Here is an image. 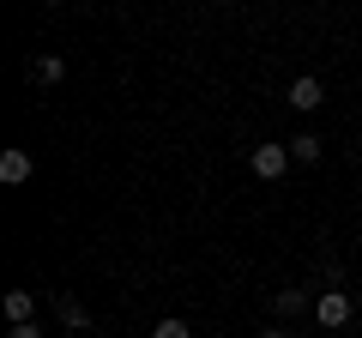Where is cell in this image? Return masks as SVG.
Returning <instances> with one entry per match:
<instances>
[{"label": "cell", "instance_id": "4", "mask_svg": "<svg viewBox=\"0 0 362 338\" xmlns=\"http://www.w3.org/2000/svg\"><path fill=\"white\" fill-rule=\"evenodd\" d=\"M30 169H37V163H30V151H18V145H13V151H0V182H6V187L30 182Z\"/></svg>", "mask_w": 362, "mask_h": 338}, {"label": "cell", "instance_id": "3", "mask_svg": "<svg viewBox=\"0 0 362 338\" xmlns=\"http://www.w3.org/2000/svg\"><path fill=\"white\" fill-rule=\"evenodd\" d=\"M320 103H326V85H320L314 73H302L296 85H290V109H296V115H314Z\"/></svg>", "mask_w": 362, "mask_h": 338}, {"label": "cell", "instance_id": "7", "mask_svg": "<svg viewBox=\"0 0 362 338\" xmlns=\"http://www.w3.org/2000/svg\"><path fill=\"white\" fill-rule=\"evenodd\" d=\"M290 157H296V163H320V157H326V139H320V133H308V127H302L296 139H290Z\"/></svg>", "mask_w": 362, "mask_h": 338}, {"label": "cell", "instance_id": "8", "mask_svg": "<svg viewBox=\"0 0 362 338\" xmlns=\"http://www.w3.org/2000/svg\"><path fill=\"white\" fill-rule=\"evenodd\" d=\"M54 314H61V326H73V332H90V308H78L73 296H54Z\"/></svg>", "mask_w": 362, "mask_h": 338}, {"label": "cell", "instance_id": "12", "mask_svg": "<svg viewBox=\"0 0 362 338\" xmlns=\"http://www.w3.org/2000/svg\"><path fill=\"white\" fill-rule=\"evenodd\" d=\"M254 338H290V332H278V326H266V332H254Z\"/></svg>", "mask_w": 362, "mask_h": 338}, {"label": "cell", "instance_id": "1", "mask_svg": "<svg viewBox=\"0 0 362 338\" xmlns=\"http://www.w3.org/2000/svg\"><path fill=\"white\" fill-rule=\"evenodd\" d=\"M350 314H356V302H350V290H320V296H314V320H320L326 332H338V326H350Z\"/></svg>", "mask_w": 362, "mask_h": 338}, {"label": "cell", "instance_id": "9", "mask_svg": "<svg viewBox=\"0 0 362 338\" xmlns=\"http://www.w3.org/2000/svg\"><path fill=\"white\" fill-rule=\"evenodd\" d=\"M61 54H37V61H30V78H37V85H61Z\"/></svg>", "mask_w": 362, "mask_h": 338}, {"label": "cell", "instance_id": "11", "mask_svg": "<svg viewBox=\"0 0 362 338\" xmlns=\"http://www.w3.org/2000/svg\"><path fill=\"white\" fill-rule=\"evenodd\" d=\"M6 338H42V326H37V320H30V326H13Z\"/></svg>", "mask_w": 362, "mask_h": 338}, {"label": "cell", "instance_id": "6", "mask_svg": "<svg viewBox=\"0 0 362 338\" xmlns=\"http://www.w3.org/2000/svg\"><path fill=\"white\" fill-rule=\"evenodd\" d=\"M6 320L30 326V320H37V296H30V290H6Z\"/></svg>", "mask_w": 362, "mask_h": 338}, {"label": "cell", "instance_id": "10", "mask_svg": "<svg viewBox=\"0 0 362 338\" xmlns=\"http://www.w3.org/2000/svg\"><path fill=\"white\" fill-rule=\"evenodd\" d=\"M151 338H194V332H187V320H175V314H169V320L151 326Z\"/></svg>", "mask_w": 362, "mask_h": 338}, {"label": "cell", "instance_id": "5", "mask_svg": "<svg viewBox=\"0 0 362 338\" xmlns=\"http://www.w3.org/2000/svg\"><path fill=\"white\" fill-rule=\"evenodd\" d=\"M272 314L290 320V314H314V296L308 290H272Z\"/></svg>", "mask_w": 362, "mask_h": 338}, {"label": "cell", "instance_id": "2", "mask_svg": "<svg viewBox=\"0 0 362 338\" xmlns=\"http://www.w3.org/2000/svg\"><path fill=\"white\" fill-rule=\"evenodd\" d=\"M247 163H254L259 182H278V175H284L296 157H290V145H254V157H247Z\"/></svg>", "mask_w": 362, "mask_h": 338}]
</instances>
